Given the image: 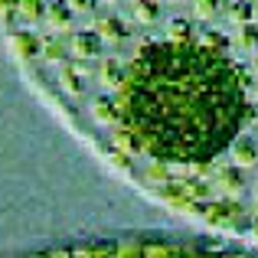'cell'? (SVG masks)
<instances>
[{
  "label": "cell",
  "mask_w": 258,
  "mask_h": 258,
  "mask_svg": "<svg viewBox=\"0 0 258 258\" xmlns=\"http://www.w3.org/2000/svg\"><path fill=\"white\" fill-rule=\"evenodd\" d=\"M0 30L124 180L258 245V0H0Z\"/></svg>",
  "instance_id": "6da1fadb"
}]
</instances>
